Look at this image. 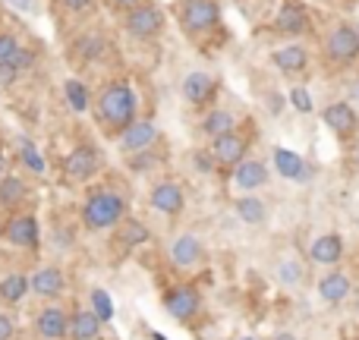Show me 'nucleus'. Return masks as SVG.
<instances>
[{"label":"nucleus","mask_w":359,"mask_h":340,"mask_svg":"<svg viewBox=\"0 0 359 340\" xmlns=\"http://www.w3.org/2000/svg\"><path fill=\"white\" fill-rule=\"evenodd\" d=\"M98 107H101V117L111 126H117V130H126L130 123H136V120H133L136 117V95H133V88L123 86V82L107 86Z\"/></svg>","instance_id":"f257e3e1"},{"label":"nucleus","mask_w":359,"mask_h":340,"mask_svg":"<svg viewBox=\"0 0 359 340\" xmlns=\"http://www.w3.org/2000/svg\"><path fill=\"white\" fill-rule=\"evenodd\" d=\"M123 215H126V202L117 192H95L86 202V208H82V221L92 230L114 227V224L123 221Z\"/></svg>","instance_id":"f03ea898"},{"label":"nucleus","mask_w":359,"mask_h":340,"mask_svg":"<svg viewBox=\"0 0 359 340\" xmlns=\"http://www.w3.org/2000/svg\"><path fill=\"white\" fill-rule=\"evenodd\" d=\"M359 54V32L350 25H337L328 35V57L334 63H350Z\"/></svg>","instance_id":"7ed1b4c3"},{"label":"nucleus","mask_w":359,"mask_h":340,"mask_svg":"<svg viewBox=\"0 0 359 340\" xmlns=\"http://www.w3.org/2000/svg\"><path fill=\"white\" fill-rule=\"evenodd\" d=\"M101 164V155L92 149V145H79V149H73L67 155V161H63V173H67L69 179H88L95 170H98Z\"/></svg>","instance_id":"20e7f679"},{"label":"nucleus","mask_w":359,"mask_h":340,"mask_svg":"<svg viewBox=\"0 0 359 340\" xmlns=\"http://www.w3.org/2000/svg\"><path fill=\"white\" fill-rule=\"evenodd\" d=\"M198 306H202V299H198V293L192 290L189 284H180L164 297V309H168L174 318H180V322H186V318L196 315Z\"/></svg>","instance_id":"39448f33"},{"label":"nucleus","mask_w":359,"mask_h":340,"mask_svg":"<svg viewBox=\"0 0 359 340\" xmlns=\"http://www.w3.org/2000/svg\"><path fill=\"white\" fill-rule=\"evenodd\" d=\"M126 29L133 38H155L161 32V13L155 6H133L126 16Z\"/></svg>","instance_id":"423d86ee"},{"label":"nucleus","mask_w":359,"mask_h":340,"mask_svg":"<svg viewBox=\"0 0 359 340\" xmlns=\"http://www.w3.org/2000/svg\"><path fill=\"white\" fill-rule=\"evenodd\" d=\"M217 16H221V10L215 0H189L183 13V25L189 32H205L217 22Z\"/></svg>","instance_id":"0eeeda50"},{"label":"nucleus","mask_w":359,"mask_h":340,"mask_svg":"<svg viewBox=\"0 0 359 340\" xmlns=\"http://www.w3.org/2000/svg\"><path fill=\"white\" fill-rule=\"evenodd\" d=\"M186 205L183 198V189H180V183H174V179H164V183H158L155 189H151V208L161 211V215H180Z\"/></svg>","instance_id":"6e6552de"},{"label":"nucleus","mask_w":359,"mask_h":340,"mask_svg":"<svg viewBox=\"0 0 359 340\" xmlns=\"http://www.w3.org/2000/svg\"><path fill=\"white\" fill-rule=\"evenodd\" d=\"M344 255V240L341 233H322L316 236V243L309 246V259L316 265H325V268H334Z\"/></svg>","instance_id":"1a4fd4ad"},{"label":"nucleus","mask_w":359,"mask_h":340,"mask_svg":"<svg viewBox=\"0 0 359 340\" xmlns=\"http://www.w3.org/2000/svg\"><path fill=\"white\" fill-rule=\"evenodd\" d=\"M6 240L19 249H35L38 240H41V230H38V221L32 215H19L10 221L6 227Z\"/></svg>","instance_id":"9d476101"},{"label":"nucleus","mask_w":359,"mask_h":340,"mask_svg":"<svg viewBox=\"0 0 359 340\" xmlns=\"http://www.w3.org/2000/svg\"><path fill=\"white\" fill-rule=\"evenodd\" d=\"M155 139H158L155 123H149V120H136V123H130L123 132H120V149L123 151H145V149H151Z\"/></svg>","instance_id":"9b49d317"},{"label":"nucleus","mask_w":359,"mask_h":340,"mask_svg":"<svg viewBox=\"0 0 359 340\" xmlns=\"http://www.w3.org/2000/svg\"><path fill=\"white\" fill-rule=\"evenodd\" d=\"M325 123L331 126V130L337 132L341 139H350L356 132V126H359V120H356V111L347 104V101H337V104H328L325 107Z\"/></svg>","instance_id":"f8f14e48"},{"label":"nucleus","mask_w":359,"mask_h":340,"mask_svg":"<svg viewBox=\"0 0 359 340\" xmlns=\"http://www.w3.org/2000/svg\"><path fill=\"white\" fill-rule=\"evenodd\" d=\"M211 155H215L217 164H230V168H236V164H243V158H246V139L236 136V132H227V136H221V139L211 142Z\"/></svg>","instance_id":"ddd939ff"},{"label":"nucleus","mask_w":359,"mask_h":340,"mask_svg":"<svg viewBox=\"0 0 359 340\" xmlns=\"http://www.w3.org/2000/svg\"><path fill=\"white\" fill-rule=\"evenodd\" d=\"M350 290H353V284H350V278L344 271H328L322 280H318V297L331 306L344 303V299L350 297Z\"/></svg>","instance_id":"4468645a"},{"label":"nucleus","mask_w":359,"mask_h":340,"mask_svg":"<svg viewBox=\"0 0 359 340\" xmlns=\"http://www.w3.org/2000/svg\"><path fill=\"white\" fill-rule=\"evenodd\" d=\"M170 259H174V265L180 268H192L202 261V243H198V236L192 233H183L174 240V246H170Z\"/></svg>","instance_id":"2eb2a0df"},{"label":"nucleus","mask_w":359,"mask_h":340,"mask_svg":"<svg viewBox=\"0 0 359 340\" xmlns=\"http://www.w3.org/2000/svg\"><path fill=\"white\" fill-rule=\"evenodd\" d=\"M233 183L240 186L243 192H252L259 186L268 183V168L262 161H243L233 168Z\"/></svg>","instance_id":"dca6fc26"},{"label":"nucleus","mask_w":359,"mask_h":340,"mask_svg":"<svg viewBox=\"0 0 359 340\" xmlns=\"http://www.w3.org/2000/svg\"><path fill=\"white\" fill-rule=\"evenodd\" d=\"M67 328H69V322H67V315H63V309H44V312H38V318H35V331L44 340H60L67 334Z\"/></svg>","instance_id":"f3484780"},{"label":"nucleus","mask_w":359,"mask_h":340,"mask_svg":"<svg viewBox=\"0 0 359 340\" xmlns=\"http://www.w3.org/2000/svg\"><path fill=\"white\" fill-rule=\"evenodd\" d=\"M69 334H73V340H98L101 318L88 309H79L73 318H69Z\"/></svg>","instance_id":"a211bd4d"},{"label":"nucleus","mask_w":359,"mask_h":340,"mask_svg":"<svg viewBox=\"0 0 359 340\" xmlns=\"http://www.w3.org/2000/svg\"><path fill=\"white\" fill-rule=\"evenodd\" d=\"M271 60L280 73H299V69L306 67V60H309V54H306V48H299V44H287V48L274 50Z\"/></svg>","instance_id":"6ab92c4d"},{"label":"nucleus","mask_w":359,"mask_h":340,"mask_svg":"<svg viewBox=\"0 0 359 340\" xmlns=\"http://www.w3.org/2000/svg\"><path fill=\"white\" fill-rule=\"evenodd\" d=\"M274 168L284 179H303L306 177V161L290 149H274Z\"/></svg>","instance_id":"aec40b11"},{"label":"nucleus","mask_w":359,"mask_h":340,"mask_svg":"<svg viewBox=\"0 0 359 340\" xmlns=\"http://www.w3.org/2000/svg\"><path fill=\"white\" fill-rule=\"evenodd\" d=\"M32 290L38 297H57L63 290V274L60 268H41V271L32 274Z\"/></svg>","instance_id":"412c9836"},{"label":"nucleus","mask_w":359,"mask_h":340,"mask_svg":"<svg viewBox=\"0 0 359 340\" xmlns=\"http://www.w3.org/2000/svg\"><path fill=\"white\" fill-rule=\"evenodd\" d=\"M29 290H32V278H25V274H10V278L0 280V299L4 303H22Z\"/></svg>","instance_id":"4be33fe9"},{"label":"nucleus","mask_w":359,"mask_h":340,"mask_svg":"<svg viewBox=\"0 0 359 340\" xmlns=\"http://www.w3.org/2000/svg\"><path fill=\"white\" fill-rule=\"evenodd\" d=\"M278 25L280 32H287V35H297V32H303L306 29V13H303V6L299 4H284L280 6V13H278Z\"/></svg>","instance_id":"5701e85b"},{"label":"nucleus","mask_w":359,"mask_h":340,"mask_svg":"<svg viewBox=\"0 0 359 340\" xmlns=\"http://www.w3.org/2000/svg\"><path fill=\"white\" fill-rule=\"evenodd\" d=\"M211 88L215 86H211V79L205 73H189L183 79V98L192 101V104H202V101L211 95Z\"/></svg>","instance_id":"b1692460"},{"label":"nucleus","mask_w":359,"mask_h":340,"mask_svg":"<svg viewBox=\"0 0 359 340\" xmlns=\"http://www.w3.org/2000/svg\"><path fill=\"white\" fill-rule=\"evenodd\" d=\"M202 130H205V136H211V139H221V136H227V132H233V114L230 111H211L208 117H205V123H202Z\"/></svg>","instance_id":"393cba45"},{"label":"nucleus","mask_w":359,"mask_h":340,"mask_svg":"<svg viewBox=\"0 0 359 340\" xmlns=\"http://www.w3.org/2000/svg\"><path fill=\"white\" fill-rule=\"evenodd\" d=\"M265 215H268V208H265V202H262V198L246 196V198H240V202H236V217H240L243 224H262V221H265Z\"/></svg>","instance_id":"a878e982"},{"label":"nucleus","mask_w":359,"mask_h":340,"mask_svg":"<svg viewBox=\"0 0 359 340\" xmlns=\"http://www.w3.org/2000/svg\"><path fill=\"white\" fill-rule=\"evenodd\" d=\"M25 196V183L19 177H4L0 179V205H16Z\"/></svg>","instance_id":"bb28decb"},{"label":"nucleus","mask_w":359,"mask_h":340,"mask_svg":"<svg viewBox=\"0 0 359 340\" xmlns=\"http://www.w3.org/2000/svg\"><path fill=\"white\" fill-rule=\"evenodd\" d=\"M63 92H67V101H69V107H73L76 114H82L88 107V92H86V86H82V82L69 79L67 86H63Z\"/></svg>","instance_id":"cd10ccee"},{"label":"nucleus","mask_w":359,"mask_h":340,"mask_svg":"<svg viewBox=\"0 0 359 340\" xmlns=\"http://www.w3.org/2000/svg\"><path fill=\"white\" fill-rule=\"evenodd\" d=\"M278 278L284 287H299V280H303V265H299L297 259H284L278 265Z\"/></svg>","instance_id":"c85d7f7f"},{"label":"nucleus","mask_w":359,"mask_h":340,"mask_svg":"<svg viewBox=\"0 0 359 340\" xmlns=\"http://www.w3.org/2000/svg\"><path fill=\"white\" fill-rule=\"evenodd\" d=\"M92 312L101 318V322H111L114 318V303H111V297H107L101 287H95L92 290Z\"/></svg>","instance_id":"c756f323"},{"label":"nucleus","mask_w":359,"mask_h":340,"mask_svg":"<svg viewBox=\"0 0 359 340\" xmlns=\"http://www.w3.org/2000/svg\"><path fill=\"white\" fill-rule=\"evenodd\" d=\"M19 158H22L25 168H29L32 173H44V158L38 155V149L29 142V139H22V142H19Z\"/></svg>","instance_id":"7c9ffc66"},{"label":"nucleus","mask_w":359,"mask_h":340,"mask_svg":"<svg viewBox=\"0 0 359 340\" xmlns=\"http://www.w3.org/2000/svg\"><path fill=\"white\" fill-rule=\"evenodd\" d=\"M120 236H123L126 246H139V243H149V227L139 221H126L123 230H120Z\"/></svg>","instance_id":"2f4dec72"},{"label":"nucleus","mask_w":359,"mask_h":340,"mask_svg":"<svg viewBox=\"0 0 359 340\" xmlns=\"http://www.w3.org/2000/svg\"><path fill=\"white\" fill-rule=\"evenodd\" d=\"M290 104L297 107L299 114H312V98H309V92H306L303 86H293L290 88Z\"/></svg>","instance_id":"473e14b6"},{"label":"nucleus","mask_w":359,"mask_h":340,"mask_svg":"<svg viewBox=\"0 0 359 340\" xmlns=\"http://www.w3.org/2000/svg\"><path fill=\"white\" fill-rule=\"evenodd\" d=\"M19 54V44L13 35H0V63H13V57Z\"/></svg>","instance_id":"72a5a7b5"},{"label":"nucleus","mask_w":359,"mask_h":340,"mask_svg":"<svg viewBox=\"0 0 359 340\" xmlns=\"http://www.w3.org/2000/svg\"><path fill=\"white\" fill-rule=\"evenodd\" d=\"M155 161H158V158L151 155V151H139V155L130 161V168L133 170H149V168H155Z\"/></svg>","instance_id":"f704fd0d"},{"label":"nucleus","mask_w":359,"mask_h":340,"mask_svg":"<svg viewBox=\"0 0 359 340\" xmlns=\"http://www.w3.org/2000/svg\"><path fill=\"white\" fill-rule=\"evenodd\" d=\"M19 69L13 67V63H0V86H10L13 79H16Z\"/></svg>","instance_id":"c9c22d12"},{"label":"nucleus","mask_w":359,"mask_h":340,"mask_svg":"<svg viewBox=\"0 0 359 340\" xmlns=\"http://www.w3.org/2000/svg\"><path fill=\"white\" fill-rule=\"evenodd\" d=\"M16 328H13V318L10 315H0V340H13Z\"/></svg>","instance_id":"e433bc0d"},{"label":"nucleus","mask_w":359,"mask_h":340,"mask_svg":"<svg viewBox=\"0 0 359 340\" xmlns=\"http://www.w3.org/2000/svg\"><path fill=\"white\" fill-rule=\"evenodd\" d=\"M32 60H35V57H32V50H22V48H19V54L13 57V67H16V69H25V67H32Z\"/></svg>","instance_id":"4c0bfd02"},{"label":"nucleus","mask_w":359,"mask_h":340,"mask_svg":"<svg viewBox=\"0 0 359 340\" xmlns=\"http://www.w3.org/2000/svg\"><path fill=\"white\" fill-rule=\"evenodd\" d=\"M88 4H92V0H63V6H67V10H86Z\"/></svg>","instance_id":"58836bf2"},{"label":"nucleus","mask_w":359,"mask_h":340,"mask_svg":"<svg viewBox=\"0 0 359 340\" xmlns=\"http://www.w3.org/2000/svg\"><path fill=\"white\" fill-rule=\"evenodd\" d=\"M196 164H198V170H211V164H208V155H196Z\"/></svg>","instance_id":"ea45409f"},{"label":"nucleus","mask_w":359,"mask_h":340,"mask_svg":"<svg viewBox=\"0 0 359 340\" xmlns=\"http://www.w3.org/2000/svg\"><path fill=\"white\" fill-rule=\"evenodd\" d=\"M278 340H297L293 334H278Z\"/></svg>","instance_id":"a19ab883"},{"label":"nucleus","mask_w":359,"mask_h":340,"mask_svg":"<svg viewBox=\"0 0 359 340\" xmlns=\"http://www.w3.org/2000/svg\"><path fill=\"white\" fill-rule=\"evenodd\" d=\"M0 173H4V158H0Z\"/></svg>","instance_id":"79ce46f5"},{"label":"nucleus","mask_w":359,"mask_h":340,"mask_svg":"<svg viewBox=\"0 0 359 340\" xmlns=\"http://www.w3.org/2000/svg\"><path fill=\"white\" fill-rule=\"evenodd\" d=\"M151 337H155V340H164V337H161V334H151Z\"/></svg>","instance_id":"37998d69"},{"label":"nucleus","mask_w":359,"mask_h":340,"mask_svg":"<svg viewBox=\"0 0 359 340\" xmlns=\"http://www.w3.org/2000/svg\"><path fill=\"white\" fill-rule=\"evenodd\" d=\"M120 4H133V0H120Z\"/></svg>","instance_id":"c03bdc74"},{"label":"nucleus","mask_w":359,"mask_h":340,"mask_svg":"<svg viewBox=\"0 0 359 340\" xmlns=\"http://www.w3.org/2000/svg\"><path fill=\"white\" fill-rule=\"evenodd\" d=\"M240 340H255V337H240Z\"/></svg>","instance_id":"a18cd8bd"},{"label":"nucleus","mask_w":359,"mask_h":340,"mask_svg":"<svg viewBox=\"0 0 359 340\" xmlns=\"http://www.w3.org/2000/svg\"><path fill=\"white\" fill-rule=\"evenodd\" d=\"M356 32H359V29H356Z\"/></svg>","instance_id":"49530a36"},{"label":"nucleus","mask_w":359,"mask_h":340,"mask_svg":"<svg viewBox=\"0 0 359 340\" xmlns=\"http://www.w3.org/2000/svg\"><path fill=\"white\" fill-rule=\"evenodd\" d=\"M356 340H359V337H356Z\"/></svg>","instance_id":"de8ad7c7"}]
</instances>
